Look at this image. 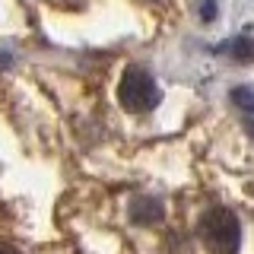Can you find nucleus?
<instances>
[{
	"label": "nucleus",
	"instance_id": "nucleus-1",
	"mask_svg": "<svg viewBox=\"0 0 254 254\" xmlns=\"http://www.w3.org/2000/svg\"><path fill=\"white\" fill-rule=\"evenodd\" d=\"M200 238L213 254H235L242 245V226L238 216L226 206H213L200 216Z\"/></svg>",
	"mask_w": 254,
	"mask_h": 254
},
{
	"label": "nucleus",
	"instance_id": "nucleus-2",
	"mask_svg": "<svg viewBox=\"0 0 254 254\" xmlns=\"http://www.w3.org/2000/svg\"><path fill=\"white\" fill-rule=\"evenodd\" d=\"M118 99L127 111L143 115V111H153L159 105V86L143 67H127L121 83H118Z\"/></svg>",
	"mask_w": 254,
	"mask_h": 254
},
{
	"label": "nucleus",
	"instance_id": "nucleus-3",
	"mask_svg": "<svg viewBox=\"0 0 254 254\" xmlns=\"http://www.w3.org/2000/svg\"><path fill=\"white\" fill-rule=\"evenodd\" d=\"M162 203L156 200V197H133L130 200V219L133 222H143V226H153V222H159L162 219Z\"/></svg>",
	"mask_w": 254,
	"mask_h": 254
},
{
	"label": "nucleus",
	"instance_id": "nucleus-4",
	"mask_svg": "<svg viewBox=\"0 0 254 254\" xmlns=\"http://www.w3.org/2000/svg\"><path fill=\"white\" fill-rule=\"evenodd\" d=\"M232 99H235V105L238 108H245V111H254V89H232Z\"/></svg>",
	"mask_w": 254,
	"mask_h": 254
},
{
	"label": "nucleus",
	"instance_id": "nucleus-5",
	"mask_svg": "<svg viewBox=\"0 0 254 254\" xmlns=\"http://www.w3.org/2000/svg\"><path fill=\"white\" fill-rule=\"evenodd\" d=\"M235 58L238 61H251L254 58V45L248 42V38H238L235 42Z\"/></svg>",
	"mask_w": 254,
	"mask_h": 254
},
{
	"label": "nucleus",
	"instance_id": "nucleus-6",
	"mask_svg": "<svg viewBox=\"0 0 254 254\" xmlns=\"http://www.w3.org/2000/svg\"><path fill=\"white\" fill-rule=\"evenodd\" d=\"M0 254H19V251H16L10 242H0Z\"/></svg>",
	"mask_w": 254,
	"mask_h": 254
},
{
	"label": "nucleus",
	"instance_id": "nucleus-7",
	"mask_svg": "<svg viewBox=\"0 0 254 254\" xmlns=\"http://www.w3.org/2000/svg\"><path fill=\"white\" fill-rule=\"evenodd\" d=\"M203 19H213V3H203Z\"/></svg>",
	"mask_w": 254,
	"mask_h": 254
},
{
	"label": "nucleus",
	"instance_id": "nucleus-8",
	"mask_svg": "<svg viewBox=\"0 0 254 254\" xmlns=\"http://www.w3.org/2000/svg\"><path fill=\"white\" fill-rule=\"evenodd\" d=\"M248 133H251V137H254V121H251V124H248Z\"/></svg>",
	"mask_w": 254,
	"mask_h": 254
}]
</instances>
